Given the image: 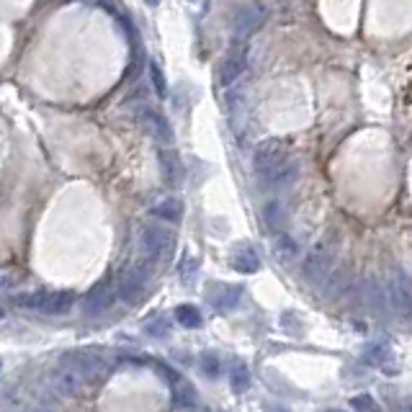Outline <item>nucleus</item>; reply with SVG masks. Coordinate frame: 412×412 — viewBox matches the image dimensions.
<instances>
[{"instance_id":"1","label":"nucleus","mask_w":412,"mask_h":412,"mask_svg":"<svg viewBox=\"0 0 412 412\" xmlns=\"http://www.w3.org/2000/svg\"><path fill=\"white\" fill-rule=\"evenodd\" d=\"M256 175L266 188H281L296 175V165L289 160V150L281 139H266L260 142L253 155Z\"/></svg>"},{"instance_id":"2","label":"nucleus","mask_w":412,"mask_h":412,"mask_svg":"<svg viewBox=\"0 0 412 412\" xmlns=\"http://www.w3.org/2000/svg\"><path fill=\"white\" fill-rule=\"evenodd\" d=\"M60 364L64 368H70L75 374L80 376L82 382H101L106 376L111 374V361L103 356L101 350H91V348H82V350H67Z\"/></svg>"},{"instance_id":"3","label":"nucleus","mask_w":412,"mask_h":412,"mask_svg":"<svg viewBox=\"0 0 412 412\" xmlns=\"http://www.w3.org/2000/svg\"><path fill=\"white\" fill-rule=\"evenodd\" d=\"M139 247H142L145 258L155 260V263H165L175 253V238L170 229L157 227V224H142L139 227Z\"/></svg>"},{"instance_id":"4","label":"nucleus","mask_w":412,"mask_h":412,"mask_svg":"<svg viewBox=\"0 0 412 412\" xmlns=\"http://www.w3.org/2000/svg\"><path fill=\"white\" fill-rule=\"evenodd\" d=\"M19 307L42 312V314H67L75 307L73 292H31L16 296Z\"/></svg>"},{"instance_id":"5","label":"nucleus","mask_w":412,"mask_h":412,"mask_svg":"<svg viewBox=\"0 0 412 412\" xmlns=\"http://www.w3.org/2000/svg\"><path fill=\"white\" fill-rule=\"evenodd\" d=\"M147 292V271L139 266H129L124 271H119V278H116V296L121 302L134 307L145 299Z\"/></svg>"},{"instance_id":"6","label":"nucleus","mask_w":412,"mask_h":412,"mask_svg":"<svg viewBox=\"0 0 412 412\" xmlns=\"http://www.w3.org/2000/svg\"><path fill=\"white\" fill-rule=\"evenodd\" d=\"M332 263H335V250L328 242H322L304 260V278L310 284H322L330 271H332Z\"/></svg>"},{"instance_id":"7","label":"nucleus","mask_w":412,"mask_h":412,"mask_svg":"<svg viewBox=\"0 0 412 412\" xmlns=\"http://www.w3.org/2000/svg\"><path fill=\"white\" fill-rule=\"evenodd\" d=\"M386 302H389V310L400 317H407L412 314V284L404 278V276L394 274L392 281H389V289H386Z\"/></svg>"},{"instance_id":"8","label":"nucleus","mask_w":412,"mask_h":412,"mask_svg":"<svg viewBox=\"0 0 412 412\" xmlns=\"http://www.w3.org/2000/svg\"><path fill=\"white\" fill-rule=\"evenodd\" d=\"M137 119H139V127H145L147 134H152L157 142H163V145H170V142H173L170 121L165 119L160 111L152 109V106H139Z\"/></svg>"},{"instance_id":"9","label":"nucleus","mask_w":412,"mask_h":412,"mask_svg":"<svg viewBox=\"0 0 412 412\" xmlns=\"http://www.w3.org/2000/svg\"><path fill=\"white\" fill-rule=\"evenodd\" d=\"M157 165H160V178L168 188H178L183 183V163L175 150L170 147H160L157 150Z\"/></svg>"},{"instance_id":"10","label":"nucleus","mask_w":412,"mask_h":412,"mask_svg":"<svg viewBox=\"0 0 412 412\" xmlns=\"http://www.w3.org/2000/svg\"><path fill=\"white\" fill-rule=\"evenodd\" d=\"M245 62H247V55H245V44H235L229 49V55L224 57V62L220 67V85L222 88H227L232 82L238 80L242 70H245Z\"/></svg>"},{"instance_id":"11","label":"nucleus","mask_w":412,"mask_h":412,"mask_svg":"<svg viewBox=\"0 0 412 412\" xmlns=\"http://www.w3.org/2000/svg\"><path fill=\"white\" fill-rule=\"evenodd\" d=\"M116 299V286H111V278L106 276L103 281L93 286L88 296H85V312H91V314H98V312L109 310L111 304Z\"/></svg>"},{"instance_id":"12","label":"nucleus","mask_w":412,"mask_h":412,"mask_svg":"<svg viewBox=\"0 0 412 412\" xmlns=\"http://www.w3.org/2000/svg\"><path fill=\"white\" fill-rule=\"evenodd\" d=\"M263 19H266V8L258 6V3H250L245 8H240L238 16H235V34H238V37L253 34V31L263 24Z\"/></svg>"},{"instance_id":"13","label":"nucleus","mask_w":412,"mask_h":412,"mask_svg":"<svg viewBox=\"0 0 412 412\" xmlns=\"http://www.w3.org/2000/svg\"><path fill=\"white\" fill-rule=\"evenodd\" d=\"M170 382H173V407L175 410H191V407L199 404V400H196V389H193L191 382L178 379V376H173Z\"/></svg>"},{"instance_id":"14","label":"nucleus","mask_w":412,"mask_h":412,"mask_svg":"<svg viewBox=\"0 0 412 412\" xmlns=\"http://www.w3.org/2000/svg\"><path fill=\"white\" fill-rule=\"evenodd\" d=\"M229 266L235 268V271H240V274H256L258 268H260V258L256 256L253 247H238L232 260H229Z\"/></svg>"},{"instance_id":"15","label":"nucleus","mask_w":412,"mask_h":412,"mask_svg":"<svg viewBox=\"0 0 412 412\" xmlns=\"http://www.w3.org/2000/svg\"><path fill=\"white\" fill-rule=\"evenodd\" d=\"M52 382H55V389L62 394V397H75V394L80 392V386H82L80 376L75 374V371H70V368H64V366L57 371Z\"/></svg>"},{"instance_id":"16","label":"nucleus","mask_w":412,"mask_h":412,"mask_svg":"<svg viewBox=\"0 0 412 412\" xmlns=\"http://www.w3.org/2000/svg\"><path fill=\"white\" fill-rule=\"evenodd\" d=\"M240 296H242V289H240V286H222L220 292L211 294L209 299L217 310H232V307L240 302Z\"/></svg>"},{"instance_id":"17","label":"nucleus","mask_w":412,"mask_h":412,"mask_svg":"<svg viewBox=\"0 0 412 412\" xmlns=\"http://www.w3.org/2000/svg\"><path fill=\"white\" fill-rule=\"evenodd\" d=\"M152 214L165 222H181L183 220V201H178V199H165V201H160L155 209H152Z\"/></svg>"},{"instance_id":"18","label":"nucleus","mask_w":412,"mask_h":412,"mask_svg":"<svg viewBox=\"0 0 412 412\" xmlns=\"http://www.w3.org/2000/svg\"><path fill=\"white\" fill-rule=\"evenodd\" d=\"M175 317L178 322L183 325V328H201V312L199 307H193V304H181L178 310H175Z\"/></svg>"},{"instance_id":"19","label":"nucleus","mask_w":412,"mask_h":412,"mask_svg":"<svg viewBox=\"0 0 412 412\" xmlns=\"http://www.w3.org/2000/svg\"><path fill=\"white\" fill-rule=\"evenodd\" d=\"M229 384H232L235 392H245L247 386H250V374H247V368L242 364H235L232 374H229Z\"/></svg>"},{"instance_id":"20","label":"nucleus","mask_w":412,"mask_h":412,"mask_svg":"<svg viewBox=\"0 0 412 412\" xmlns=\"http://www.w3.org/2000/svg\"><path fill=\"white\" fill-rule=\"evenodd\" d=\"M348 286V271L338 268V271H330L328 274V294H340Z\"/></svg>"},{"instance_id":"21","label":"nucleus","mask_w":412,"mask_h":412,"mask_svg":"<svg viewBox=\"0 0 412 412\" xmlns=\"http://www.w3.org/2000/svg\"><path fill=\"white\" fill-rule=\"evenodd\" d=\"M199 366H201V374H206L209 379H217L220 371H222L220 358L214 356V353H201V358H199Z\"/></svg>"},{"instance_id":"22","label":"nucleus","mask_w":412,"mask_h":412,"mask_svg":"<svg viewBox=\"0 0 412 412\" xmlns=\"http://www.w3.org/2000/svg\"><path fill=\"white\" fill-rule=\"evenodd\" d=\"M150 75H152V82H155V93L160 98L168 96V85H165V75L160 70V64H150Z\"/></svg>"},{"instance_id":"23","label":"nucleus","mask_w":412,"mask_h":412,"mask_svg":"<svg viewBox=\"0 0 412 412\" xmlns=\"http://www.w3.org/2000/svg\"><path fill=\"white\" fill-rule=\"evenodd\" d=\"M145 328H147L150 335H168V320H165V317H155V320H150Z\"/></svg>"},{"instance_id":"24","label":"nucleus","mask_w":412,"mask_h":412,"mask_svg":"<svg viewBox=\"0 0 412 412\" xmlns=\"http://www.w3.org/2000/svg\"><path fill=\"white\" fill-rule=\"evenodd\" d=\"M281 206L278 204H268L266 206V222L271 224V227H278V214H281Z\"/></svg>"},{"instance_id":"25","label":"nucleus","mask_w":412,"mask_h":412,"mask_svg":"<svg viewBox=\"0 0 412 412\" xmlns=\"http://www.w3.org/2000/svg\"><path fill=\"white\" fill-rule=\"evenodd\" d=\"M278 247H284V250H281V256H294V253H296V245H294L292 240L289 238H281V242H278Z\"/></svg>"},{"instance_id":"26","label":"nucleus","mask_w":412,"mask_h":412,"mask_svg":"<svg viewBox=\"0 0 412 412\" xmlns=\"http://www.w3.org/2000/svg\"><path fill=\"white\" fill-rule=\"evenodd\" d=\"M353 407H374V402H368V400L361 397V400H353Z\"/></svg>"},{"instance_id":"27","label":"nucleus","mask_w":412,"mask_h":412,"mask_svg":"<svg viewBox=\"0 0 412 412\" xmlns=\"http://www.w3.org/2000/svg\"><path fill=\"white\" fill-rule=\"evenodd\" d=\"M147 6H157V3H160V0H145Z\"/></svg>"},{"instance_id":"28","label":"nucleus","mask_w":412,"mask_h":412,"mask_svg":"<svg viewBox=\"0 0 412 412\" xmlns=\"http://www.w3.org/2000/svg\"><path fill=\"white\" fill-rule=\"evenodd\" d=\"M0 317H3V310H0Z\"/></svg>"}]
</instances>
